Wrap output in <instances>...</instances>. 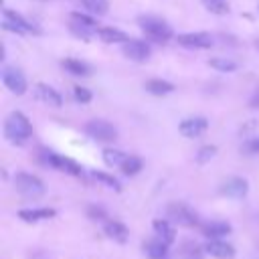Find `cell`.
Listing matches in <instances>:
<instances>
[{
    "label": "cell",
    "mask_w": 259,
    "mask_h": 259,
    "mask_svg": "<svg viewBox=\"0 0 259 259\" xmlns=\"http://www.w3.org/2000/svg\"><path fill=\"white\" fill-rule=\"evenodd\" d=\"M121 53L130 59V61H136V63H144L150 59L152 55V47L144 40H138V38H130L127 42L121 45Z\"/></svg>",
    "instance_id": "9"
},
{
    "label": "cell",
    "mask_w": 259,
    "mask_h": 259,
    "mask_svg": "<svg viewBox=\"0 0 259 259\" xmlns=\"http://www.w3.org/2000/svg\"><path fill=\"white\" fill-rule=\"evenodd\" d=\"M200 2H202L204 8H206L208 12H212V14H219V16L229 14V2H227V0H200Z\"/></svg>",
    "instance_id": "28"
},
{
    "label": "cell",
    "mask_w": 259,
    "mask_h": 259,
    "mask_svg": "<svg viewBox=\"0 0 259 259\" xmlns=\"http://www.w3.org/2000/svg\"><path fill=\"white\" fill-rule=\"evenodd\" d=\"M249 107H251V109H259V87H257L255 93L251 95V99H249Z\"/></svg>",
    "instance_id": "35"
},
{
    "label": "cell",
    "mask_w": 259,
    "mask_h": 259,
    "mask_svg": "<svg viewBox=\"0 0 259 259\" xmlns=\"http://www.w3.org/2000/svg\"><path fill=\"white\" fill-rule=\"evenodd\" d=\"M214 154H217V146H202V148L196 152L194 160H196L198 164H206Z\"/></svg>",
    "instance_id": "31"
},
{
    "label": "cell",
    "mask_w": 259,
    "mask_h": 259,
    "mask_svg": "<svg viewBox=\"0 0 259 259\" xmlns=\"http://www.w3.org/2000/svg\"><path fill=\"white\" fill-rule=\"evenodd\" d=\"M69 20H71V30L77 36H81L83 40H87L93 32H97V26H95L97 22H95L93 16H87V14H81V12H71Z\"/></svg>",
    "instance_id": "8"
},
{
    "label": "cell",
    "mask_w": 259,
    "mask_h": 259,
    "mask_svg": "<svg viewBox=\"0 0 259 259\" xmlns=\"http://www.w3.org/2000/svg\"><path fill=\"white\" fill-rule=\"evenodd\" d=\"M200 231H202V235H204L206 239H223L225 235L231 233V225L225 223V221H212V223L202 225Z\"/></svg>",
    "instance_id": "18"
},
{
    "label": "cell",
    "mask_w": 259,
    "mask_h": 259,
    "mask_svg": "<svg viewBox=\"0 0 259 259\" xmlns=\"http://www.w3.org/2000/svg\"><path fill=\"white\" fill-rule=\"evenodd\" d=\"M103 231H105V235H107L111 241H115V243H125V241L130 239L127 227H125L123 223H119V221H107V223L103 225Z\"/></svg>",
    "instance_id": "17"
},
{
    "label": "cell",
    "mask_w": 259,
    "mask_h": 259,
    "mask_svg": "<svg viewBox=\"0 0 259 259\" xmlns=\"http://www.w3.org/2000/svg\"><path fill=\"white\" fill-rule=\"evenodd\" d=\"M32 93L45 105H51V107H61L63 105V95L57 89H53L51 85H47V83H36L34 89H32Z\"/></svg>",
    "instance_id": "14"
},
{
    "label": "cell",
    "mask_w": 259,
    "mask_h": 259,
    "mask_svg": "<svg viewBox=\"0 0 259 259\" xmlns=\"http://www.w3.org/2000/svg\"><path fill=\"white\" fill-rule=\"evenodd\" d=\"M142 170V160L138 156H127V160L121 164V172L125 176H136Z\"/></svg>",
    "instance_id": "29"
},
{
    "label": "cell",
    "mask_w": 259,
    "mask_h": 259,
    "mask_svg": "<svg viewBox=\"0 0 259 259\" xmlns=\"http://www.w3.org/2000/svg\"><path fill=\"white\" fill-rule=\"evenodd\" d=\"M85 134L97 142H115L117 140V127L111 125L105 119H91L85 123Z\"/></svg>",
    "instance_id": "7"
},
{
    "label": "cell",
    "mask_w": 259,
    "mask_h": 259,
    "mask_svg": "<svg viewBox=\"0 0 259 259\" xmlns=\"http://www.w3.org/2000/svg\"><path fill=\"white\" fill-rule=\"evenodd\" d=\"M176 42L186 49H210L212 36L208 32H182L176 36Z\"/></svg>",
    "instance_id": "10"
},
{
    "label": "cell",
    "mask_w": 259,
    "mask_h": 259,
    "mask_svg": "<svg viewBox=\"0 0 259 259\" xmlns=\"http://www.w3.org/2000/svg\"><path fill=\"white\" fill-rule=\"evenodd\" d=\"M204 251L214 257V259H235L237 251L231 243H227L225 239H208L204 243Z\"/></svg>",
    "instance_id": "12"
},
{
    "label": "cell",
    "mask_w": 259,
    "mask_h": 259,
    "mask_svg": "<svg viewBox=\"0 0 259 259\" xmlns=\"http://www.w3.org/2000/svg\"><path fill=\"white\" fill-rule=\"evenodd\" d=\"M97 36L103 40V42H127L130 40V36L123 32V30H119V28H113V26H103V28H97Z\"/></svg>",
    "instance_id": "23"
},
{
    "label": "cell",
    "mask_w": 259,
    "mask_h": 259,
    "mask_svg": "<svg viewBox=\"0 0 259 259\" xmlns=\"http://www.w3.org/2000/svg\"><path fill=\"white\" fill-rule=\"evenodd\" d=\"M219 192L223 196H229V198H245L247 192H249V182L241 176H233V178H227L221 184Z\"/></svg>",
    "instance_id": "11"
},
{
    "label": "cell",
    "mask_w": 259,
    "mask_h": 259,
    "mask_svg": "<svg viewBox=\"0 0 259 259\" xmlns=\"http://www.w3.org/2000/svg\"><path fill=\"white\" fill-rule=\"evenodd\" d=\"M127 160V154H123L121 150L115 148H105L103 150V162L109 168H121V164Z\"/></svg>",
    "instance_id": "25"
},
{
    "label": "cell",
    "mask_w": 259,
    "mask_h": 259,
    "mask_svg": "<svg viewBox=\"0 0 259 259\" xmlns=\"http://www.w3.org/2000/svg\"><path fill=\"white\" fill-rule=\"evenodd\" d=\"M95 180H99V182H103L105 186H109V188H113V190H121V184H119V180L117 178H113V176H109V174H105V172H93L91 174Z\"/></svg>",
    "instance_id": "30"
},
{
    "label": "cell",
    "mask_w": 259,
    "mask_h": 259,
    "mask_svg": "<svg viewBox=\"0 0 259 259\" xmlns=\"http://www.w3.org/2000/svg\"><path fill=\"white\" fill-rule=\"evenodd\" d=\"M168 247H170L168 243H164L162 239L154 237V239H150V241L144 243V253L150 259H164L168 255Z\"/></svg>",
    "instance_id": "19"
},
{
    "label": "cell",
    "mask_w": 259,
    "mask_h": 259,
    "mask_svg": "<svg viewBox=\"0 0 259 259\" xmlns=\"http://www.w3.org/2000/svg\"><path fill=\"white\" fill-rule=\"evenodd\" d=\"M61 65H63V69L67 73L77 75V77H87L91 73V67L87 63H83V61H77V59H65V61H61Z\"/></svg>",
    "instance_id": "24"
},
{
    "label": "cell",
    "mask_w": 259,
    "mask_h": 259,
    "mask_svg": "<svg viewBox=\"0 0 259 259\" xmlns=\"http://www.w3.org/2000/svg\"><path fill=\"white\" fill-rule=\"evenodd\" d=\"M138 24H140V30L150 38V40H156V42H166L172 38V28L158 16H140L138 18Z\"/></svg>",
    "instance_id": "2"
},
{
    "label": "cell",
    "mask_w": 259,
    "mask_h": 259,
    "mask_svg": "<svg viewBox=\"0 0 259 259\" xmlns=\"http://www.w3.org/2000/svg\"><path fill=\"white\" fill-rule=\"evenodd\" d=\"M144 89H146L150 95L162 97V95H170V93L174 91V85H172L170 81H164V79H148V81L144 83Z\"/></svg>",
    "instance_id": "22"
},
{
    "label": "cell",
    "mask_w": 259,
    "mask_h": 259,
    "mask_svg": "<svg viewBox=\"0 0 259 259\" xmlns=\"http://www.w3.org/2000/svg\"><path fill=\"white\" fill-rule=\"evenodd\" d=\"M81 4H83L91 14H97V16L107 14V8H109V2H107V0H81Z\"/></svg>",
    "instance_id": "27"
},
{
    "label": "cell",
    "mask_w": 259,
    "mask_h": 259,
    "mask_svg": "<svg viewBox=\"0 0 259 259\" xmlns=\"http://www.w3.org/2000/svg\"><path fill=\"white\" fill-rule=\"evenodd\" d=\"M152 229H154V235L158 239H162L164 243L172 245L176 241V231H174V225L168 221V219H156L152 223Z\"/></svg>",
    "instance_id": "15"
},
{
    "label": "cell",
    "mask_w": 259,
    "mask_h": 259,
    "mask_svg": "<svg viewBox=\"0 0 259 259\" xmlns=\"http://www.w3.org/2000/svg\"><path fill=\"white\" fill-rule=\"evenodd\" d=\"M0 77H2L4 87H6L10 93H14V95H24V93H26L28 83H26V77H24V73H22L20 69L6 65V67H2Z\"/></svg>",
    "instance_id": "6"
},
{
    "label": "cell",
    "mask_w": 259,
    "mask_h": 259,
    "mask_svg": "<svg viewBox=\"0 0 259 259\" xmlns=\"http://www.w3.org/2000/svg\"><path fill=\"white\" fill-rule=\"evenodd\" d=\"M208 67H212V69H217L221 73H231V71L237 69V63L231 61V59H227V57H217V59H210L208 61Z\"/></svg>",
    "instance_id": "26"
},
{
    "label": "cell",
    "mask_w": 259,
    "mask_h": 259,
    "mask_svg": "<svg viewBox=\"0 0 259 259\" xmlns=\"http://www.w3.org/2000/svg\"><path fill=\"white\" fill-rule=\"evenodd\" d=\"M255 47H257V49H259V38H257V40H255Z\"/></svg>",
    "instance_id": "36"
},
{
    "label": "cell",
    "mask_w": 259,
    "mask_h": 259,
    "mask_svg": "<svg viewBox=\"0 0 259 259\" xmlns=\"http://www.w3.org/2000/svg\"><path fill=\"white\" fill-rule=\"evenodd\" d=\"M30 136H32V123L28 121V117L22 111L8 113V117L4 119V138L14 146H22L30 140Z\"/></svg>",
    "instance_id": "1"
},
{
    "label": "cell",
    "mask_w": 259,
    "mask_h": 259,
    "mask_svg": "<svg viewBox=\"0 0 259 259\" xmlns=\"http://www.w3.org/2000/svg\"><path fill=\"white\" fill-rule=\"evenodd\" d=\"M204 247H200L196 241H182L178 247V257L180 259H202L204 257Z\"/></svg>",
    "instance_id": "20"
},
{
    "label": "cell",
    "mask_w": 259,
    "mask_h": 259,
    "mask_svg": "<svg viewBox=\"0 0 259 259\" xmlns=\"http://www.w3.org/2000/svg\"><path fill=\"white\" fill-rule=\"evenodd\" d=\"M38 158H40V162H42L45 166L57 168V170L67 172V174H71V176H83V166L77 164V162L71 160V158H65V156L55 154V152H51V150H40Z\"/></svg>",
    "instance_id": "4"
},
{
    "label": "cell",
    "mask_w": 259,
    "mask_h": 259,
    "mask_svg": "<svg viewBox=\"0 0 259 259\" xmlns=\"http://www.w3.org/2000/svg\"><path fill=\"white\" fill-rule=\"evenodd\" d=\"M14 190L18 194H22L24 198H40L45 194V182L28 172H18L14 176Z\"/></svg>",
    "instance_id": "3"
},
{
    "label": "cell",
    "mask_w": 259,
    "mask_h": 259,
    "mask_svg": "<svg viewBox=\"0 0 259 259\" xmlns=\"http://www.w3.org/2000/svg\"><path fill=\"white\" fill-rule=\"evenodd\" d=\"M2 16H4V20H10L12 24H16L20 30H22V34H26V32H40L34 24H30L24 16H20L18 12H14V10H10V8H4V12H2Z\"/></svg>",
    "instance_id": "21"
},
{
    "label": "cell",
    "mask_w": 259,
    "mask_h": 259,
    "mask_svg": "<svg viewBox=\"0 0 259 259\" xmlns=\"http://www.w3.org/2000/svg\"><path fill=\"white\" fill-rule=\"evenodd\" d=\"M245 152H249V154H259V138L249 140V142L245 144Z\"/></svg>",
    "instance_id": "34"
},
{
    "label": "cell",
    "mask_w": 259,
    "mask_h": 259,
    "mask_svg": "<svg viewBox=\"0 0 259 259\" xmlns=\"http://www.w3.org/2000/svg\"><path fill=\"white\" fill-rule=\"evenodd\" d=\"M57 214L55 208H22L18 210V217L24 221V223H38V221H47V219H53Z\"/></svg>",
    "instance_id": "16"
},
{
    "label": "cell",
    "mask_w": 259,
    "mask_h": 259,
    "mask_svg": "<svg viewBox=\"0 0 259 259\" xmlns=\"http://www.w3.org/2000/svg\"><path fill=\"white\" fill-rule=\"evenodd\" d=\"M87 214L93 219V221H103L105 219V210L101 206H89L87 208Z\"/></svg>",
    "instance_id": "33"
},
{
    "label": "cell",
    "mask_w": 259,
    "mask_h": 259,
    "mask_svg": "<svg viewBox=\"0 0 259 259\" xmlns=\"http://www.w3.org/2000/svg\"><path fill=\"white\" fill-rule=\"evenodd\" d=\"M208 130V119L206 117H186L180 121L178 125V132L184 136V138H198L202 136L204 132Z\"/></svg>",
    "instance_id": "13"
},
{
    "label": "cell",
    "mask_w": 259,
    "mask_h": 259,
    "mask_svg": "<svg viewBox=\"0 0 259 259\" xmlns=\"http://www.w3.org/2000/svg\"><path fill=\"white\" fill-rule=\"evenodd\" d=\"M164 212H166V219H168L172 225L186 227V229L198 225V217H196V212H194L190 206H186L184 202H170V204L166 206Z\"/></svg>",
    "instance_id": "5"
},
{
    "label": "cell",
    "mask_w": 259,
    "mask_h": 259,
    "mask_svg": "<svg viewBox=\"0 0 259 259\" xmlns=\"http://www.w3.org/2000/svg\"><path fill=\"white\" fill-rule=\"evenodd\" d=\"M73 97H75V101H79V103H89L93 95H91V91H89L87 87L75 85V87H73Z\"/></svg>",
    "instance_id": "32"
}]
</instances>
